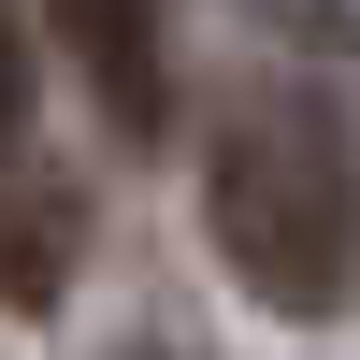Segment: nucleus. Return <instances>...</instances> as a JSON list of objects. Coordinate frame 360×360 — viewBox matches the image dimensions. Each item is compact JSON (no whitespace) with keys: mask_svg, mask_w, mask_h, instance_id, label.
I'll return each mask as SVG.
<instances>
[{"mask_svg":"<svg viewBox=\"0 0 360 360\" xmlns=\"http://www.w3.org/2000/svg\"><path fill=\"white\" fill-rule=\"evenodd\" d=\"M202 231L231 288L274 317H332L360 288V159L303 86H231L202 130Z\"/></svg>","mask_w":360,"mask_h":360,"instance_id":"1","label":"nucleus"},{"mask_svg":"<svg viewBox=\"0 0 360 360\" xmlns=\"http://www.w3.org/2000/svg\"><path fill=\"white\" fill-rule=\"evenodd\" d=\"M44 29L86 72V101H101L115 144H173V15L159 0H44Z\"/></svg>","mask_w":360,"mask_h":360,"instance_id":"2","label":"nucleus"},{"mask_svg":"<svg viewBox=\"0 0 360 360\" xmlns=\"http://www.w3.org/2000/svg\"><path fill=\"white\" fill-rule=\"evenodd\" d=\"M72 274H86V188L0 144V317H58Z\"/></svg>","mask_w":360,"mask_h":360,"instance_id":"3","label":"nucleus"},{"mask_svg":"<svg viewBox=\"0 0 360 360\" xmlns=\"http://www.w3.org/2000/svg\"><path fill=\"white\" fill-rule=\"evenodd\" d=\"M29 101H44V58H29V29H15V0H0V144L29 130Z\"/></svg>","mask_w":360,"mask_h":360,"instance_id":"4","label":"nucleus"}]
</instances>
